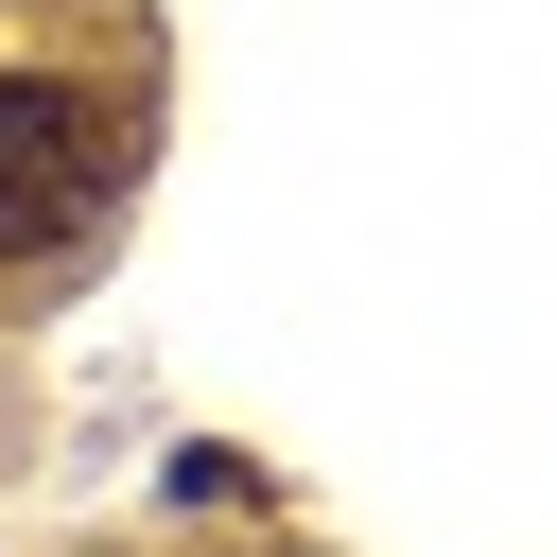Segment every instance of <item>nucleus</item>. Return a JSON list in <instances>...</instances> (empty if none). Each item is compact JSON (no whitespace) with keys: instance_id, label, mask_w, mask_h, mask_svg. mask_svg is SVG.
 Returning <instances> with one entry per match:
<instances>
[{"instance_id":"f257e3e1","label":"nucleus","mask_w":557,"mask_h":557,"mask_svg":"<svg viewBox=\"0 0 557 557\" xmlns=\"http://www.w3.org/2000/svg\"><path fill=\"white\" fill-rule=\"evenodd\" d=\"M122 174H139V122H122V87L0 70V261H52V244H87Z\"/></svg>"}]
</instances>
